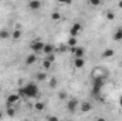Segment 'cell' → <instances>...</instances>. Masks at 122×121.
<instances>
[{
	"instance_id": "6da1fadb",
	"label": "cell",
	"mask_w": 122,
	"mask_h": 121,
	"mask_svg": "<svg viewBox=\"0 0 122 121\" xmlns=\"http://www.w3.org/2000/svg\"><path fill=\"white\" fill-rule=\"evenodd\" d=\"M19 94L23 95V97H27V98H36V97L40 95V90H38V86L36 83L30 81V83H26L24 86L20 87Z\"/></svg>"
},
{
	"instance_id": "7a4b0ae2",
	"label": "cell",
	"mask_w": 122,
	"mask_h": 121,
	"mask_svg": "<svg viewBox=\"0 0 122 121\" xmlns=\"http://www.w3.org/2000/svg\"><path fill=\"white\" fill-rule=\"evenodd\" d=\"M44 41H41V40H33L30 44V50L33 53H43V47H44Z\"/></svg>"
},
{
	"instance_id": "3957f363",
	"label": "cell",
	"mask_w": 122,
	"mask_h": 121,
	"mask_svg": "<svg viewBox=\"0 0 122 121\" xmlns=\"http://www.w3.org/2000/svg\"><path fill=\"white\" fill-rule=\"evenodd\" d=\"M27 7L30 9L31 11H37V10L41 9V1H40V0H29Z\"/></svg>"
},
{
	"instance_id": "277c9868",
	"label": "cell",
	"mask_w": 122,
	"mask_h": 121,
	"mask_svg": "<svg viewBox=\"0 0 122 121\" xmlns=\"http://www.w3.org/2000/svg\"><path fill=\"white\" fill-rule=\"evenodd\" d=\"M82 30V24L81 23H74L72 26H71V30H70V36H74V37H77L80 33Z\"/></svg>"
},
{
	"instance_id": "5b68a950",
	"label": "cell",
	"mask_w": 122,
	"mask_h": 121,
	"mask_svg": "<svg viewBox=\"0 0 122 121\" xmlns=\"http://www.w3.org/2000/svg\"><path fill=\"white\" fill-rule=\"evenodd\" d=\"M71 51H72V54H74V57H84V54H85V50L82 49V47H71L70 49Z\"/></svg>"
},
{
	"instance_id": "8992f818",
	"label": "cell",
	"mask_w": 122,
	"mask_h": 121,
	"mask_svg": "<svg viewBox=\"0 0 122 121\" xmlns=\"http://www.w3.org/2000/svg\"><path fill=\"white\" fill-rule=\"evenodd\" d=\"M19 100H20V94H16V93H11V94H9V97H7V104H16V103H19Z\"/></svg>"
},
{
	"instance_id": "52a82bcc",
	"label": "cell",
	"mask_w": 122,
	"mask_h": 121,
	"mask_svg": "<svg viewBox=\"0 0 122 121\" xmlns=\"http://www.w3.org/2000/svg\"><path fill=\"white\" fill-rule=\"evenodd\" d=\"M77 107H78V101H77L75 98H71V100L67 103V110H68V111H75Z\"/></svg>"
},
{
	"instance_id": "ba28073f",
	"label": "cell",
	"mask_w": 122,
	"mask_h": 121,
	"mask_svg": "<svg viewBox=\"0 0 122 121\" xmlns=\"http://www.w3.org/2000/svg\"><path fill=\"white\" fill-rule=\"evenodd\" d=\"M85 64V59L84 57H75L74 59V67L75 68H82Z\"/></svg>"
},
{
	"instance_id": "9c48e42d",
	"label": "cell",
	"mask_w": 122,
	"mask_h": 121,
	"mask_svg": "<svg viewBox=\"0 0 122 121\" xmlns=\"http://www.w3.org/2000/svg\"><path fill=\"white\" fill-rule=\"evenodd\" d=\"M24 61H26V64H27V66H33V64L37 61V54H36V53L29 54V56L26 57V60H24Z\"/></svg>"
},
{
	"instance_id": "30bf717a",
	"label": "cell",
	"mask_w": 122,
	"mask_h": 121,
	"mask_svg": "<svg viewBox=\"0 0 122 121\" xmlns=\"http://www.w3.org/2000/svg\"><path fill=\"white\" fill-rule=\"evenodd\" d=\"M43 53H44L46 56L53 54V53H54V46H51V44H44V47H43Z\"/></svg>"
},
{
	"instance_id": "8fae6325",
	"label": "cell",
	"mask_w": 122,
	"mask_h": 121,
	"mask_svg": "<svg viewBox=\"0 0 122 121\" xmlns=\"http://www.w3.org/2000/svg\"><path fill=\"white\" fill-rule=\"evenodd\" d=\"M114 54H115V51L112 49H105L104 53H102V57L104 59H109V57H114Z\"/></svg>"
},
{
	"instance_id": "7c38bea8",
	"label": "cell",
	"mask_w": 122,
	"mask_h": 121,
	"mask_svg": "<svg viewBox=\"0 0 122 121\" xmlns=\"http://www.w3.org/2000/svg\"><path fill=\"white\" fill-rule=\"evenodd\" d=\"M67 46L71 49V47H75L77 46V37H74V36H70V38L67 40Z\"/></svg>"
},
{
	"instance_id": "4fadbf2b",
	"label": "cell",
	"mask_w": 122,
	"mask_h": 121,
	"mask_svg": "<svg viewBox=\"0 0 122 121\" xmlns=\"http://www.w3.org/2000/svg\"><path fill=\"white\" fill-rule=\"evenodd\" d=\"M11 38H13L14 41H17V40H20V38H21V30H19V29H16V30H13V33H11Z\"/></svg>"
},
{
	"instance_id": "5bb4252c",
	"label": "cell",
	"mask_w": 122,
	"mask_h": 121,
	"mask_svg": "<svg viewBox=\"0 0 122 121\" xmlns=\"http://www.w3.org/2000/svg\"><path fill=\"white\" fill-rule=\"evenodd\" d=\"M11 37V33L9 30H0V40H7Z\"/></svg>"
},
{
	"instance_id": "9a60e30c",
	"label": "cell",
	"mask_w": 122,
	"mask_h": 121,
	"mask_svg": "<svg viewBox=\"0 0 122 121\" xmlns=\"http://www.w3.org/2000/svg\"><path fill=\"white\" fill-rule=\"evenodd\" d=\"M50 19H51L53 22H60L61 19H62V16H61V13H60V11H54V13H51Z\"/></svg>"
},
{
	"instance_id": "2e32d148",
	"label": "cell",
	"mask_w": 122,
	"mask_h": 121,
	"mask_svg": "<svg viewBox=\"0 0 122 121\" xmlns=\"http://www.w3.org/2000/svg\"><path fill=\"white\" fill-rule=\"evenodd\" d=\"M92 108V105H91V103H88V101H84L82 104H81V110L84 111V113H87V111H90Z\"/></svg>"
},
{
	"instance_id": "e0dca14e",
	"label": "cell",
	"mask_w": 122,
	"mask_h": 121,
	"mask_svg": "<svg viewBox=\"0 0 122 121\" xmlns=\"http://www.w3.org/2000/svg\"><path fill=\"white\" fill-rule=\"evenodd\" d=\"M114 40H115V41H121L122 40V27L121 29H117L115 34H114Z\"/></svg>"
},
{
	"instance_id": "ac0fdd59",
	"label": "cell",
	"mask_w": 122,
	"mask_h": 121,
	"mask_svg": "<svg viewBox=\"0 0 122 121\" xmlns=\"http://www.w3.org/2000/svg\"><path fill=\"white\" fill-rule=\"evenodd\" d=\"M36 77H37V80H38V81H46V80H47V74H46L44 71L37 73V74H36Z\"/></svg>"
},
{
	"instance_id": "d6986e66",
	"label": "cell",
	"mask_w": 122,
	"mask_h": 121,
	"mask_svg": "<svg viewBox=\"0 0 122 121\" xmlns=\"http://www.w3.org/2000/svg\"><path fill=\"white\" fill-rule=\"evenodd\" d=\"M44 107H46V105H44V103H43V101H37V103L34 104V110H37V111H43V110H44Z\"/></svg>"
},
{
	"instance_id": "ffe728a7",
	"label": "cell",
	"mask_w": 122,
	"mask_h": 121,
	"mask_svg": "<svg viewBox=\"0 0 122 121\" xmlns=\"http://www.w3.org/2000/svg\"><path fill=\"white\" fill-rule=\"evenodd\" d=\"M105 16H107V19H108V20H114V19H115V13H114V11H111V10H108Z\"/></svg>"
},
{
	"instance_id": "44dd1931",
	"label": "cell",
	"mask_w": 122,
	"mask_h": 121,
	"mask_svg": "<svg viewBox=\"0 0 122 121\" xmlns=\"http://www.w3.org/2000/svg\"><path fill=\"white\" fill-rule=\"evenodd\" d=\"M51 64H53L51 61H50V60H47V59H46V60H44V63H43V67H44L46 70H48V68L51 67Z\"/></svg>"
},
{
	"instance_id": "7402d4cb",
	"label": "cell",
	"mask_w": 122,
	"mask_h": 121,
	"mask_svg": "<svg viewBox=\"0 0 122 121\" xmlns=\"http://www.w3.org/2000/svg\"><path fill=\"white\" fill-rule=\"evenodd\" d=\"M50 87H51V88H56V87H57V78H54V77L50 78Z\"/></svg>"
},
{
	"instance_id": "603a6c76",
	"label": "cell",
	"mask_w": 122,
	"mask_h": 121,
	"mask_svg": "<svg viewBox=\"0 0 122 121\" xmlns=\"http://www.w3.org/2000/svg\"><path fill=\"white\" fill-rule=\"evenodd\" d=\"M88 1H90V4L94 6V7H98L101 4V0H88Z\"/></svg>"
},
{
	"instance_id": "cb8c5ba5",
	"label": "cell",
	"mask_w": 122,
	"mask_h": 121,
	"mask_svg": "<svg viewBox=\"0 0 122 121\" xmlns=\"http://www.w3.org/2000/svg\"><path fill=\"white\" fill-rule=\"evenodd\" d=\"M57 1H58V3H61V4H67V6L72 3V0H57Z\"/></svg>"
},
{
	"instance_id": "d4e9b609",
	"label": "cell",
	"mask_w": 122,
	"mask_h": 121,
	"mask_svg": "<svg viewBox=\"0 0 122 121\" xmlns=\"http://www.w3.org/2000/svg\"><path fill=\"white\" fill-rule=\"evenodd\" d=\"M65 97H67V94H65L64 91H62V93H60V98H61V100H65Z\"/></svg>"
},
{
	"instance_id": "484cf974",
	"label": "cell",
	"mask_w": 122,
	"mask_h": 121,
	"mask_svg": "<svg viewBox=\"0 0 122 121\" xmlns=\"http://www.w3.org/2000/svg\"><path fill=\"white\" fill-rule=\"evenodd\" d=\"M118 7H119V9H122V0H119V1H118Z\"/></svg>"
},
{
	"instance_id": "4316f807",
	"label": "cell",
	"mask_w": 122,
	"mask_h": 121,
	"mask_svg": "<svg viewBox=\"0 0 122 121\" xmlns=\"http://www.w3.org/2000/svg\"><path fill=\"white\" fill-rule=\"evenodd\" d=\"M119 107L122 108V95H121V98H119Z\"/></svg>"
},
{
	"instance_id": "83f0119b",
	"label": "cell",
	"mask_w": 122,
	"mask_h": 121,
	"mask_svg": "<svg viewBox=\"0 0 122 121\" xmlns=\"http://www.w3.org/2000/svg\"><path fill=\"white\" fill-rule=\"evenodd\" d=\"M1 117H3V113H1V111H0V118H1Z\"/></svg>"
}]
</instances>
